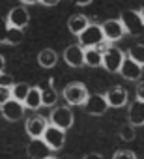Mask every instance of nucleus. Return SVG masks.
<instances>
[{
  "label": "nucleus",
  "mask_w": 144,
  "mask_h": 159,
  "mask_svg": "<svg viewBox=\"0 0 144 159\" xmlns=\"http://www.w3.org/2000/svg\"><path fill=\"white\" fill-rule=\"evenodd\" d=\"M60 2V0H39V4H43V6H47V8H52V6H56Z\"/></svg>",
  "instance_id": "c85d7f7f"
},
{
  "label": "nucleus",
  "mask_w": 144,
  "mask_h": 159,
  "mask_svg": "<svg viewBox=\"0 0 144 159\" xmlns=\"http://www.w3.org/2000/svg\"><path fill=\"white\" fill-rule=\"evenodd\" d=\"M135 94H137V99H138V101H144V81H140V83L137 84Z\"/></svg>",
  "instance_id": "cd10ccee"
},
{
  "label": "nucleus",
  "mask_w": 144,
  "mask_h": 159,
  "mask_svg": "<svg viewBox=\"0 0 144 159\" xmlns=\"http://www.w3.org/2000/svg\"><path fill=\"white\" fill-rule=\"evenodd\" d=\"M105 98L109 101V107H112V109H122L127 103V99H129L127 98V90H124L122 86H114V88L107 90Z\"/></svg>",
  "instance_id": "dca6fc26"
},
{
  "label": "nucleus",
  "mask_w": 144,
  "mask_h": 159,
  "mask_svg": "<svg viewBox=\"0 0 144 159\" xmlns=\"http://www.w3.org/2000/svg\"><path fill=\"white\" fill-rule=\"evenodd\" d=\"M23 38H25L23 30L10 26L8 19H2V17H0V43H8V45H19V43L23 41Z\"/></svg>",
  "instance_id": "423d86ee"
},
{
  "label": "nucleus",
  "mask_w": 144,
  "mask_h": 159,
  "mask_svg": "<svg viewBox=\"0 0 144 159\" xmlns=\"http://www.w3.org/2000/svg\"><path fill=\"white\" fill-rule=\"evenodd\" d=\"M138 13H140V17H142V21H144V4H142V8L138 10Z\"/></svg>",
  "instance_id": "72a5a7b5"
},
{
  "label": "nucleus",
  "mask_w": 144,
  "mask_h": 159,
  "mask_svg": "<svg viewBox=\"0 0 144 159\" xmlns=\"http://www.w3.org/2000/svg\"><path fill=\"white\" fill-rule=\"evenodd\" d=\"M56 62H58V54H56L54 49L45 47V49H41V51L38 52V64H39L43 69H51V67H54Z\"/></svg>",
  "instance_id": "6ab92c4d"
},
{
  "label": "nucleus",
  "mask_w": 144,
  "mask_h": 159,
  "mask_svg": "<svg viewBox=\"0 0 144 159\" xmlns=\"http://www.w3.org/2000/svg\"><path fill=\"white\" fill-rule=\"evenodd\" d=\"M101 43H105V36H103V28L101 25H90L81 36H79V45L84 47V49H90V47H99Z\"/></svg>",
  "instance_id": "f03ea898"
},
{
  "label": "nucleus",
  "mask_w": 144,
  "mask_h": 159,
  "mask_svg": "<svg viewBox=\"0 0 144 159\" xmlns=\"http://www.w3.org/2000/svg\"><path fill=\"white\" fill-rule=\"evenodd\" d=\"M30 88H32V86H30L28 83H15V84H13V88H11V98H13L15 101L25 103V99L28 98Z\"/></svg>",
  "instance_id": "5701e85b"
},
{
  "label": "nucleus",
  "mask_w": 144,
  "mask_h": 159,
  "mask_svg": "<svg viewBox=\"0 0 144 159\" xmlns=\"http://www.w3.org/2000/svg\"><path fill=\"white\" fill-rule=\"evenodd\" d=\"M120 21L125 28V34H131V36L140 34L142 28H144V21H142L140 13L135 11V10H124L120 13Z\"/></svg>",
  "instance_id": "7ed1b4c3"
},
{
  "label": "nucleus",
  "mask_w": 144,
  "mask_h": 159,
  "mask_svg": "<svg viewBox=\"0 0 144 159\" xmlns=\"http://www.w3.org/2000/svg\"><path fill=\"white\" fill-rule=\"evenodd\" d=\"M101 28H103L105 41H109V43L120 41V39L125 36V28H124L120 17H118V19H107V21L101 25Z\"/></svg>",
  "instance_id": "0eeeda50"
},
{
  "label": "nucleus",
  "mask_w": 144,
  "mask_h": 159,
  "mask_svg": "<svg viewBox=\"0 0 144 159\" xmlns=\"http://www.w3.org/2000/svg\"><path fill=\"white\" fill-rule=\"evenodd\" d=\"M71 2L77 6H88V4H92V0H71Z\"/></svg>",
  "instance_id": "c756f323"
},
{
  "label": "nucleus",
  "mask_w": 144,
  "mask_h": 159,
  "mask_svg": "<svg viewBox=\"0 0 144 159\" xmlns=\"http://www.w3.org/2000/svg\"><path fill=\"white\" fill-rule=\"evenodd\" d=\"M8 23H10V26H13V28L25 30V28L28 26V23H30V13H28V10L23 8V6L13 8V10L8 13Z\"/></svg>",
  "instance_id": "4468645a"
},
{
  "label": "nucleus",
  "mask_w": 144,
  "mask_h": 159,
  "mask_svg": "<svg viewBox=\"0 0 144 159\" xmlns=\"http://www.w3.org/2000/svg\"><path fill=\"white\" fill-rule=\"evenodd\" d=\"M120 75L127 81H140V75H142V66H138L135 60H131L129 56H125L122 67H120Z\"/></svg>",
  "instance_id": "2eb2a0df"
},
{
  "label": "nucleus",
  "mask_w": 144,
  "mask_h": 159,
  "mask_svg": "<svg viewBox=\"0 0 144 159\" xmlns=\"http://www.w3.org/2000/svg\"><path fill=\"white\" fill-rule=\"evenodd\" d=\"M90 98V92L86 90V86L83 83H69L65 88H64V99L67 105L71 107H84L86 99Z\"/></svg>",
  "instance_id": "f257e3e1"
},
{
  "label": "nucleus",
  "mask_w": 144,
  "mask_h": 159,
  "mask_svg": "<svg viewBox=\"0 0 144 159\" xmlns=\"http://www.w3.org/2000/svg\"><path fill=\"white\" fill-rule=\"evenodd\" d=\"M41 99H43V107H54L58 101V92L52 84H47L45 88H41Z\"/></svg>",
  "instance_id": "4be33fe9"
},
{
  "label": "nucleus",
  "mask_w": 144,
  "mask_h": 159,
  "mask_svg": "<svg viewBox=\"0 0 144 159\" xmlns=\"http://www.w3.org/2000/svg\"><path fill=\"white\" fill-rule=\"evenodd\" d=\"M10 99H13V98H11V88H10V86H4V84H0V107L6 105Z\"/></svg>",
  "instance_id": "a878e982"
},
{
  "label": "nucleus",
  "mask_w": 144,
  "mask_h": 159,
  "mask_svg": "<svg viewBox=\"0 0 144 159\" xmlns=\"http://www.w3.org/2000/svg\"><path fill=\"white\" fill-rule=\"evenodd\" d=\"M43 140L47 142V146L52 150V152H58L64 148L65 144V131L60 129V127H54V125H49L45 135H43Z\"/></svg>",
  "instance_id": "9b49d317"
},
{
  "label": "nucleus",
  "mask_w": 144,
  "mask_h": 159,
  "mask_svg": "<svg viewBox=\"0 0 144 159\" xmlns=\"http://www.w3.org/2000/svg\"><path fill=\"white\" fill-rule=\"evenodd\" d=\"M83 159H105L101 153H88V155H84Z\"/></svg>",
  "instance_id": "7c9ffc66"
},
{
  "label": "nucleus",
  "mask_w": 144,
  "mask_h": 159,
  "mask_svg": "<svg viewBox=\"0 0 144 159\" xmlns=\"http://www.w3.org/2000/svg\"><path fill=\"white\" fill-rule=\"evenodd\" d=\"M129 58L144 67V43H137L129 49Z\"/></svg>",
  "instance_id": "b1692460"
},
{
  "label": "nucleus",
  "mask_w": 144,
  "mask_h": 159,
  "mask_svg": "<svg viewBox=\"0 0 144 159\" xmlns=\"http://www.w3.org/2000/svg\"><path fill=\"white\" fill-rule=\"evenodd\" d=\"M90 19L83 13H75V15H71L69 21H67V30L73 34V36H81L88 26H90Z\"/></svg>",
  "instance_id": "f3484780"
},
{
  "label": "nucleus",
  "mask_w": 144,
  "mask_h": 159,
  "mask_svg": "<svg viewBox=\"0 0 144 159\" xmlns=\"http://www.w3.org/2000/svg\"><path fill=\"white\" fill-rule=\"evenodd\" d=\"M51 159H60V157H51Z\"/></svg>",
  "instance_id": "f704fd0d"
},
{
  "label": "nucleus",
  "mask_w": 144,
  "mask_h": 159,
  "mask_svg": "<svg viewBox=\"0 0 144 159\" xmlns=\"http://www.w3.org/2000/svg\"><path fill=\"white\" fill-rule=\"evenodd\" d=\"M109 111V101L105 94H90V98L84 103V112L90 116H103Z\"/></svg>",
  "instance_id": "6e6552de"
},
{
  "label": "nucleus",
  "mask_w": 144,
  "mask_h": 159,
  "mask_svg": "<svg viewBox=\"0 0 144 159\" xmlns=\"http://www.w3.org/2000/svg\"><path fill=\"white\" fill-rule=\"evenodd\" d=\"M49 125H51L49 120H47L45 116H41V114L30 116V118L26 120V124H25L26 133H28L30 139H43V135H45V131H47Z\"/></svg>",
  "instance_id": "1a4fd4ad"
},
{
  "label": "nucleus",
  "mask_w": 144,
  "mask_h": 159,
  "mask_svg": "<svg viewBox=\"0 0 144 159\" xmlns=\"http://www.w3.org/2000/svg\"><path fill=\"white\" fill-rule=\"evenodd\" d=\"M25 107H26V109H32V111H38L39 107H43L41 88H39V86H32V88H30L28 98L25 99Z\"/></svg>",
  "instance_id": "412c9836"
},
{
  "label": "nucleus",
  "mask_w": 144,
  "mask_h": 159,
  "mask_svg": "<svg viewBox=\"0 0 144 159\" xmlns=\"http://www.w3.org/2000/svg\"><path fill=\"white\" fill-rule=\"evenodd\" d=\"M124 60H125L124 51L118 49V47H114V45H110L103 52V67L107 71H110V73H120V67H122Z\"/></svg>",
  "instance_id": "39448f33"
},
{
  "label": "nucleus",
  "mask_w": 144,
  "mask_h": 159,
  "mask_svg": "<svg viewBox=\"0 0 144 159\" xmlns=\"http://www.w3.org/2000/svg\"><path fill=\"white\" fill-rule=\"evenodd\" d=\"M84 66H88V67H99V66H103V52L97 47L84 49Z\"/></svg>",
  "instance_id": "aec40b11"
},
{
  "label": "nucleus",
  "mask_w": 144,
  "mask_h": 159,
  "mask_svg": "<svg viewBox=\"0 0 144 159\" xmlns=\"http://www.w3.org/2000/svg\"><path fill=\"white\" fill-rule=\"evenodd\" d=\"M64 62L69 66V67H83L84 66V47H81L79 43L75 45H69L65 51H64Z\"/></svg>",
  "instance_id": "f8f14e48"
},
{
  "label": "nucleus",
  "mask_w": 144,
  "mask_h": 159,
  "mask_svg": "<svg viewBox=\"0 0 144 159\" xmlns=\"http://www.w3.org/2000/svg\"><path fill=\"white\" fill-rule=\"evenodd\" d=\"M25 111H26L25 103L15 101V99H10L6 105L0 107V112H2V116H4L8 122H17V120H21V118L25 116Z\"/></svg>",
  "instance_id": "ddd939ff"
},
{
  "label": "nucleus",
  "mask_w": 144,
  "mask_h": 159,
  "mask_svg": "<svg viewBox=\"0 0 144 159\" xmlns=\"http://www.w3.org/2000/svg\"><path fill=\"white\" fill-rule=\"evenodd\" d=\"M4 69H6V58H4L2 54H0V75L4 73Z\"/></svg>",
  "instance_id": "2f4dec72"
},
{
  "label": "nucleus",
  "mask_w": 144,
  "mask_h": 159,
  "mask_svg": "<svg viewBox=\"0 0 144 159\" xmlns=\"http://www.w3.org/2000/svg\"><path fill=\"white\" fill-rule=\"evenodd\" d=\"M26 153L30 159H51V157H54L52 150L47 146V142L43 139H30V142L26 146Z\"/></svg>",
  "instance_id": "9d476101"
},
{
  "label": "nucleus",
  "mask_w": 144,
  "mask_h": 159,
  "mask_svg": "<svg viewBox=\"0 0 144 159\" xmlns=\"http://www.w3.org/2000/svg\"><path fill=\"white\" fill-rule=\"evenodd\" d=\"M120 139L122 140H125V142H129V140H133L135 139V127L131 125V124H127V125H124V127H120Z\"/></svg>",
  "instance_id": "393cba45"
},
{
  "label": "nucleus",
  "mask_w": 144,
  "mask_h": 159,
  "mask_svg": "<svg viewBox=\"0 0 144 159\" xmlns=\"http://www.w3.org/2000/svg\"><path fill=\"white\" fill-rule=\"evenodd\" d=\"M25 6H34V4H39V0H21Z\"/></svg>",
  "instance_id": "473e14b6"
},
{
  "label": "nucleus",
  "mask_w": 144,
  "mask_h": 159,
  "mask_svg": "<svg viewBox=\"0 0 144 159\" xmlns=\"http://www.w3.org/2000/svg\"><path fill=\"white\" fill-rule=\"evenodd\" d=\"M73 122H75V116H73V112H71V109L65 107V105L64 107H56L51 112V116H49V124L54 125V127H60L64 131H67L71 125H73Z\"/></svg>",
  "instance_id": "20e7f679"
},
{
  "label": "nucleus",
  "mask_w": 144,
  "mask_h": 159,
  "mask_svg": "<svg viewBox=\"0 0 144 159\" xmlns=\"http://www.w3.org/2000/svg\"><path fill=\"white\" fill-rule=\"evenodd\" d=\"M127 122L133 125V127H140L144 125V101H135L131 103L129 107V112H127Z\"/></svg>",
  "instance_id": "a211bd4d"
},
{
  "label": "nucleus",
  "mask_w": 144,
  "mask_h": 159,
  "mask_svg": "<svg viewBox=\"0 0 144 159\" xmlns=\"http://www.w3.org/2000/svg\"><path fill=\"white\" fill-rule=\"evenodd\" d=\"M112 159H137V155H135L131 150H118V152L112 155Z\"/></svg>",
  "instance_id": "bb28decb"
}]
</instances>
